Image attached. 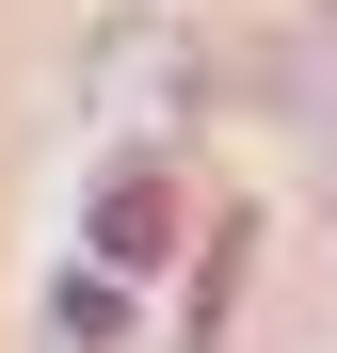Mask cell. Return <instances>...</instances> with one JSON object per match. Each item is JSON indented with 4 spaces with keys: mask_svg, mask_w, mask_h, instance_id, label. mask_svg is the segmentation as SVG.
I'll use <instances>...</instances> for the list:
<instances>
[{
    "mask_svg": "<svg viewBox=\"0 0 337 353\" xmlns=\"http://www.w3.org/2000/svg\"><path fill=\"white\" fill-rule=\"evenodd\" d=\"M48 321H65V353H96V337H112V289H96V273H65V289H48Z\"/></svg>",
    "mask_w": 337,
    "mask_h": 353,
    "instance_id": "6da1fadb",
    "label": "cell"
}]
</instances>
